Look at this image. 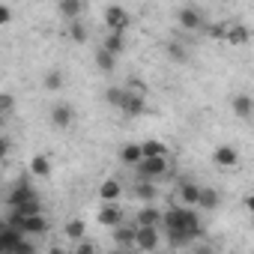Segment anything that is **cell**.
<instances>
[{
	"label": "cell",
	"instance_id": "d6a6232c",
	"mask_svg": "<svg viewBox=\"0 0 254 254\" xmlns=\"http://www.w3.org/2000/svg\"><path fill=\"white\" fill-rule=\"evenodd\" d=\"M227 27H230V24H212V27H209V36L224 42V39H227Z\"/></svg>",
	"mask_w": 254,
	"mask_h": 254
},
{
	"label": "cell",
	"instance_id": "9c48e42d",
	"mask_svg": "<svg viewBox=\"0 0 254 254\" xmlns=\"http://www.w3.org/2000/svg\"><path fill=\"white\" fill-rule=\"evenodd\" d=\"M120 111H123L126 117H141V114H147V99H144V93L129 90V96H126V102H123Z\"/></svg>",
	"mask_w": 254,
	"mask_h": 254
},
{
	"label": "cell",
	"instance_id": "4316f807",
	"mask_svg": "<svg viewBox=\"0 0 254 254\" xmlns=\"http://www.w3.org/2000/svg\"><path fill=\"white\" fill-rule=\"evenodd\" d=\"M42 87H45V90H51V93L63 90V72H60V69H51V72H45V78H42Z\"/></svg>",
	"mask_w": 254,
	"mask_h": 254
},
{
	"label": "cell",
	"instance_id": "5b68a950",
	"mask_svg": "<svg viewBox=\"0 0 254 254\" xmlns=\"http://www.w3.org/2000/svg\"><path fill=\"white\" fill-rule=\"evenodd\" d=\"M27 236H42L51 230V221L42 215V212H33V215H21V224H18Z\"/></svg>",
	"mask_w": 254,
	"mask_h": 254
},
{
	"label": "cell",
	"instance_id": "7402d4cb",
	"mask_svg": "<svg viewBox=\"0 0 254 254\" xmlns=\"http://www.w3.org/2000/svg\"><path fill=\"white\" fill-rule=\"evenodd\" d=\"M126 96H129V87H108L105 90V102L111 105V108H123V102H126Z\"/></svg>",
	"mask_w": 254,
	"mask_h": 254
},
{
	"label": "cell",
	"instance_id": "603a6c76",
	"mask_svg": "<svg viewBox=\"0 0 254 254\" xmlns=\"http://www.w3.org/2000/svg\"><path fill=\"white\" fill-rule=\"evenodd\" d=\"M57 12L66 18V21H75L81 15V0H60L57 3Z\"/></svg>",
	"mask_w": 254,
	"mask_h": 254
},
{
	"label": "cell",
	"instance_id": "44dd1931",
	"mask_svg": "<svg viewBox=\"0 0 254 254\" xmlns=\"http://www.w3.org/2000/svg\"><path fill=\"white\" fill-rule=\"evenodd\" d=\"M96 66H99V72H105V75H111L114 72V66H117V54H111L105 45L96 51Z\"/></svg>",
	"mask_w": 254,
	"mask_h": 254
},
{
	"label": "cell",
	"instance_id": "d4e9b609",
	"mask_svg": "<svg viewBox=\"0 0 254 254\" xmlns=\"http://www.w3.org/2000/svg\"><path fill=\"white\" fill-rule=\"evenodd\" d=\"M138 224H150V227H162V212L153 209L150 203H144V209L138 212Z\"/></svg>",
	"mask_w": 254,
	"mask_h": 254
},
{
	"label": "cell",
	"instance_id": "f546056e",
	"mask_svg": "<svg viewBox=\"0 0 254 254\" xmlns=\"http://www.w3.org/2000/svg\"><path fill=\"white\" fill-rule=\"evenodd\" d=\"M63 230H66V236H69V239H81L87 227H84V221H81V218H75V221H66V227H63Z\"/></svg>",
	"mask_w": 254,
	"mask_h": 254
},
{
	"label": "cell",
	"instance_id": "7c38bea8",
	"mask_svg": "<svg viewBox=\"0 0 254 254\" xmlns=\"http://www.w3.org/2000/svg\"><path fill=\"white\" fill-rule=\"evenodd\" d=\"M51 123L57 126V129H69V126L75 123V108L66 105V102L54 105V108H51Z\"/></svg>",
	"mask_w": 254,
	"mask_h": 254
},
{
	"label": "cell",
	"instance_id": "4dcf8cb0",
	"mask_svg": "<svg viewBox=\"0 0 254 254\" xmlns=\"http://www.w3.org/2000/svg\"><path fill=\"white\" fill-rule=\"evenodd\" d=\"M9 209H18L21 215H33V212H42V200L33 197V200H27V203H21V206H9Z\"/></svg>",
	"mask_w": 254,
	"mask_h": 254
},
{
	"label": "cell",
	"instance_id": "ac0fdd59",
	"mask_svg": "<svg viewBox=\"0 0 254 254\" xmlns=\"http://www.w3.org/2000/svg\"><path fill=\"white\" fill-rule=\"evenodd\" d=\"M30 174L39 177V180H48V177H51V159H48L45 153L33 156V159H30Z\"/></svg>",
	"mask_w": 254,
	"mask_h": 254
},
{
	"label": "cell",
	"instance_id": "6da1fadb",
	"mask_svg": "<svg viewBox=\"0 0 254 254\" xmlns=\"http://www.w3.org/2000/svg\"><path fill=\"white\" fill-rule=\"evenodd\" d=\"M135 171L144 180H162L171 171V156H147V159H141V165Z\"/></svg>",
	"mask_w": 254,
	"mask_h": 254
},
{
	"label": "cell",
	"instance_id": "d6986e66",
	"mask_svg": "<svg viewBox=\"0 0 254 254\" xmlns=\"http://www.w3.org/2000/svg\"><path fill=\"white\" fill-rule=\"evenodd\" d=\"M102 45H105L111 54H117V57H120V54L126 51V33H123V30H111V33L105 36V42H102Z\"/></svg>",
	"mask_w": 254,
	"mask_h": 254
},
{
	"label": "cell",
	"instance_id": "83f0119b",
	"mask_svg": "<svg viewBox=\"0 0 254 254\" xmlns=\"http://www.w3.org/2000/svg\"><path fill=\"white\" fill-rule=\"evenodd\" d=\"M69 39H72V42H78V45H84V42H87V27L81 24V18L69 21Z\"/></svg>",
	"mask_w": 254,
	"mask_h": 254
},
{
	"label": "cell",
	"instance_id": "5bb4252c",
	"mask_svg": "<svg viewBox=\"0 0 254 254\" xmlns=\"http://www.w3.org/2000/svg\"><path fill=\"white\" fill-rule=\"evenodd\" d=\"M135 233H138V224H135V227L117 224L111 236H114V245H120V248H135Z\"/></svg>",
	"mask_w": 254,
	"mask_h": 254
},
{
	"label": "cell",
	"instance_id": "30bf717a",
	"mask_svg": "<svg viewBox=\"0 0 254 254\" xmlns=\"http://www.w3.org/2000/svg\"><path fill=\"white\" fill-rule=\"evenodd\" d=\"M230 111H233V117H239V120H251V117H254V99H251L248 93H236V96L230 99Z\"/></svg>",
	"mask_w": 254,
	"mask_h": 254
},
{
	"label": "cell",
	"instance_id": "7a4b0ae2",
	"mask_svg": "<svg viewBox=\"0 0 254 254\" xmlns=\"http://www.w3.org/2000/svg\"><path fill=\"white\" fill-rule=\"evenodd\" d=\"M24 230L21 227H12V224H3V227H0V251H3V254H15L18 251V245L24 242Z\"/></svg>",
	"mask_w": 254,
	"mask_h": 254
},
{
	"label": "cell",
	"instance_id": "3957f363",
	"mask_svg": "<svg viewBox=\"0 0 254 254\" xmlns=\"http://www.w3.org/2000/svg\"><path fill=\"white\" fill-rule=\"evenodd\" d=\"M162 227H150V224H138V233H135V248L141 251H156L162 245V236H159Z\"/></svg>",
	"mask_w": 254,
	"mask_h": 254
},
{
	"label": "cell",
	"instance_id": "277c9868",
	"mask_svg": "<svg viewBox=\"0 0 254 254\" xmlns=\"http://www.w3.org/2000/svg\"><path fill=\"white\" fill-rule=\"evenodd\" d=\"M96 221L102 227H111L114 230L117 224H123V206H117V200H102V209H99Z\"/></svg>",
	"mask_w": 254,
	"mask_h": 254
},
{
	"label": "cell",
	"instance_id": "1f68e13d",
	"mask_svg": "<svg viewBox=\"0 0 254 254\" xmlns=\"http://www.w3.org/2000/svg\"><path fill=\"white\" fill-rule=\"evenodd\" d=\"M0 111H3L6 117H9V114L15 111V99H12L9 93H0Z\"/></svg>",
	"mask_w": 254,
	"mask_h": 254
},
{
	"label": "cell",
	"instance_id": "9a60e30c",
	"mask_svg": "<svg viewBox=\"0 0 254 254\" xmlns=\"http://www.w3.org/2000/svg\"><path fill=\"white\" fill-rule=\"evenodd\" d=\"M135 197L144 200V203H153V200L159 197L156 180H144V177H138V183H135Z\"/></svg>",
	"mask_w": 254,
	"mask_h": 254
},
{
	"label": "cell",
	"instance_id": "8fae6325",
	"mask_svg": "<svg viewBox=\"0 0 254 254\" xmlns=\"http://www.w3.org/2000/svg\"><path fill=\"white\" fill-rule=\"evenodd\" d=\"M200 191H203V186H197V183H180L177 200H180L183 206H197V203H200Z\"/></svg>",
	"mask_w": 254,
	"mask_h": 254
},
{
	"label": "cell",
	"instance_id": "8d00e7d4",
	"mask_svg": "<svg viewBox=\"0 0 254 254\" xmlns=\"http://www.w3.org/2000/svg\"><path fill=\"white\" fill-rule=\"evenodd\" d=\"M242 206H245V209H248V212H251V215H254V194H248V197H245V200H242Z\"/></svg>",
	"mask_w": 254,
	"mask_h": 254
},
{
	"label": "cell",
	"instance_id": "836d02e7",
	"mask_svg": "<svg viewBox=\"0 0 254 254\" xmlns=\"http://www.w3.org/2000/svg\"><path fill=\"white\" fill-rule=\"evenodd\" d=\"M75 251H78V254H93V251H96V245H93V242H78V245H75Z\"/></svg>",
	"mask_w": 254,
	"mask_h": 254
},
{
	"label": "cell",
	"instance_id": "cb8c5ba5",
	"mask_svg": "<svg viewBox=\"0 0 254 254\" xmlns=\"http://www.w3.org/2000/svg\"><path fill=\"white\" fill-rule=\"evenodd\" d=\"M165 54H168L174 63H186V60H189V51H186L183 42H177V39H168V42H165Z\"/></svg>",
	"mask_w": 254,
	"mask_h": 254
},
{
	"label": "cell",
	"instance_id": "ba28073f",
	"mask_svg": "<svg viewBox=\"0 0 254 254\" xmlns=\"http://www.w3.org/2000/svg\"><path fill=\"white\" fill-rule=\"evenodd\" d=\"M33 197H39L33 189H30V183H15L12 189H9V194H6V206H21V203H27V200H33Z\"/></svg>",
	"mask_w": 254,
	"mask_h": 254
},
{
	"label": "cell",
	"instance_id": "2e32d148",
	"mask_svg": "<svg viewBox=\"0 0 254 254\" xmlns=\"http://www.w3.org/2000/svg\"><path fill=\"white\" fill-rule=\"evenodd\" d=\"M141 159H144V147H141V144H126V147L120 150V162H123L126 168H138Z\"/></svg>",
	"mask_w": 254,
	"mask_h": 254
},
{
	"label": "cell",
	"instance_id": "e575fe53",
	"mask_svg": "<svg viewBox=\"0 0 254 254\" xmlns=\"http://www.w3.org/2000/svg\"><path fill=\"white\" fill-rule=\"evenodd\" d=\"M12 21V9L9 6H0V24H9Z\"/></svg>",
	"mask_w": 254,
	"mask_h": 254
},
{
	"label": "cell",
	"instance_id": "f1b7e54d",
	"mask_svg": "<svg viewBox=\"0 0 254 254\" xmlns=\"http://www.w3.org/2000/svg\"><path fill=\"white\" fill-rule=\"evenodd\" d=\"M141 147H144V159L147 156H171L168 144H162V141H144Z\"/></svg>",
	"mask_w": 254,
	"mask_h": 254
},
{
	"label": "cell",
	"instance_id": "4fadbf2b",
	"mask_svg": "<svg viewBox=\"0 0 254 254\" xmlns=\"http://www.w3.org/2000/svg\"><path fill=\"white\" fill-rule=\"evenodd\" d=\"M177 18H180V27H183V30H191V33H194V30L203 27V15H200L194 6H183V9L177 12Z\"/></svg>",
	"mask_w": 254,
	"mask_h": 254
},
{
	"label": "cell",
	"instance_id": "d590c367",
	"mask_svg": "<svg viewBox=\"0 0 254 254\" xmlns=\"http://www.w3.org/2000/svg\"><path fill=\"white\" fill-rule=\"evenodd\" d=\"M33 251H36V245H33V242H27V239H24V242H21V245H18V251H15V254H33Z\"/></svg>",
	"mask_w": 254,
	"mask_h": 254
},
{
	"label": "cell",
	"instance_id": "e0dca14e",
	"mask_svg": "<svg viewBox=\"0 0 254 254\" xmlns=\"http://www.w3.org/2000/svg\"><path fill=\"white\" fill-rule=\"evenodd\" d=\"M224 42H227V45H248V42H251V27H248V24H230Z\"/></svg>",
	"mask_w": 254,
	"mask_h": 254
},
{
	"label": "cell",
	"instance_id": "ffe728a7",
	"mask_svg": "<svg viewBox=\"0 0 254 254\" xmlns=\"http://www.w3.org/2000/svg\"><path fill=\"white\" fill-rule=\"evenodd\" d=\"M120 194H123V186H120V180H114V177L99 186V200H120Z\"/></svg>",
	"mask_w": 254,
	"mask_h": 254
},
{
	"label": "cell",
	"instance_id": "52a82bcc",
	"mask_svg": "<svg viewBox=\"0 0 254 254\" xmlns=\"http://www.w3.org/2000/svg\"><path fill=\"white\" fill-rule=\"evenodd\" d=\"M212 162L218 168H239V150L230 147V144H221V147L212 150Z\"/></svg>",
	"mask_w": 254,
	"mask_h": 254
},
{
	"label": "cell",
	"instance_id": "8992f818",
	"mask_svg": "<svg viewBox=\"0 0 254 254\" xmlns=\"http://www.w3.org/2000/svg\"><path fill=\"white\" fill-rule=\"evenodd\" d=\"M105 24H108L111 30H123V33H126V27L132 24V15L126 12L123 6L111 3V6H105Z\"/></svg>",
	"mask_w": 254,
	"mask_h": 254
},
{
	"label": "cell",
	"instance_id": "484cf974",
	"mask_svg": "<svg viewBox=\"0 0 254 254\" xmlns=\"http://www.w3.org/2000/svg\"><path fill=\"white\" fill-rule=\"evenodd\" d=\"M197 206H200V209H218V206H221V194H218L215 189H203Z\"/></svg>",
	"mask_w": 254,
	"mask_h": 254
}]
</instances>
